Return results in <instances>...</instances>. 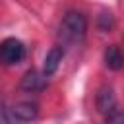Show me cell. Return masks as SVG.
<instances>
[{
  "label": "cell",
  "instance_id": "9",
  "mask_svg": "<svg viewBox=\"0 0 124 124\" xmlns=\"http://www.w3.org/2000/svg\"><path fill=\"white\" fill-rule=\"evenodd\" d=\"M0 124H12V122H10V116H8V110H6V107H4L2 95H0Z\"/></svg>",
  "mask_w": 124,
  "mask_h": 124
},
{
  "label": "cell",
  "instance_id": "4",
  "mask_svg": "<svg viewBox=\"0 0 124 124\" xmlns=\"http://www.w3.org/2000/svg\"><path fill=\"white\" fill-rule=\"evenodd\" d=\"M12 114L19 122H33L39 114V108H37V103H33V101H21V103L14 105Z\"/></svg>",
  "mask_w": 124,
  "mask_h": 124
},
{
  "label": "cell",
  "instance_id": "5",
  "mask_svg": "<svg viewBox=\"0 0 124 124\" xmlns=\"http://www.w3.org/2000/svg\"><path fill=\"white\" fill-rule=\"evenodd\" d=\"M62 58H64V50H62V46H52V48L46 52V56H45L43 74H45L46 78H48V76H52V74L58 70V66H60Z\"/></svg>",
  "mask_w": 124,
  "mask_h": 124
},
{
  "label": "cell",
  "instance_id": "8",
  "mask_svg": "<svg viewBox=\"0 0 124 124\" xmlns=\"http://www.w3.org/2000/svg\"><path fill=\"white\" fill-rule=\"evenodd\" d=\"M105 124H124V118H122L120 108L114 110V112H110V114H107L105 116Z\"/></svg>",
  "mask_w": 124,
  "mask_h": 124
},
{
  "label": "cell",
  "instance_id": "7",
  "mask_svg": "<svg viewBox=\"0 0 124 124\" xmlns=\"http://www.w3.org/2000/svg\"><path fill=\"white\" fill-rule=\"evenodd\" d=\"M122 52H120V48L116 46V45H110V46H107V50H105V64H107V68L108 70H114V72H118L120 68H122Z\"/></svg>",
  "mask_w": 124,
  "mask_h": 124
},
{
  "label": "cell",
  "instance_id": "1",
  "mask_svg": "<svg viewBox=\"0 0 124 124\" xmlns=\"http://www.w3.org/2000/svg\"><path fill=\"white\" fill-rule=\"evenodd\" d=\"M87 35V19L79 12H68L60 23L58 37L64 45H79Z\"/></svg>",
  "mask_w": 124,
  "mask_h": 124
},
{
  "label": "cell",
  "instance_id": "3",
  "mask_svg": "<svg viewBox=\"0 0 124 124\" xmlns=\"http://www.w3.org/2000/svg\"><path fill=\"white\" fill-rule=\"evenodd\" d=\"M97 108L103 116L118 110V103H116V95H114L112 87H103L97 93Z\"/></svg>",
  "mask_w": 124,
  "mask_h": 124
},
{
  "label": "cell",
  "instance_id": "2",
  "mask_svg": "<svg viewBox=\"0 0 124 124\" xmlns=\"http://www.w3.org/2000/svg\"><path fill=\"white\" fill-rule=\"evenodd\" d=\"M25 54H27L25 45L19 39L8 37L0 41V64L2 66H16L25 58Z\"/></svg>",
  "mask_w": 124,
  "mask_h": 124
},
{
  "label": "cell",
  "instance_id": "6",
  "mask_svg": "<svg viewBox=\"0 0 124 124\" xmlns=\"http://www.w3.org/2000/svg\"><path fill=\"white\" fill-rule=\"evenodd\" d=\"M21 87L29 93H39L46 87V76L39 74V72H27L23 81H21Z\"/></svg>",
  "mask_w": 124,
  "mask_h": 124
}]
</instances>
